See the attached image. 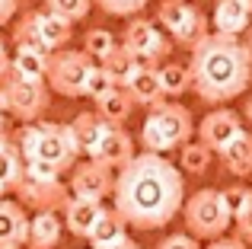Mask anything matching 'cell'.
Listing matches in <instances>:
<instances>
[{
  "label": "cell",
  "mask_w": 252,
  "mask_h": 249,
  "mask_svg": "<svg viewBox=\"0 0 252 249\" xmlns=\"http://www.w3.org/2000/svg\"><path fill=\"white\" fill-rule=\"evenodd\" d=\"M115 211L134 230H160L185 205V176L163 154H134L115 173Z\"/></svg>",
  "instance_id": "obj_1"
},
{
  "label": "cell",
  "mask_w": 252,
  "mask_h": 249,
  "mask_svg": "<svg viewBox=\"0 0 252 249\" xmlns=\"http://www.w3.org/2000/svg\"><path fill=\"white\" fill-rule=\"evenodd\" d=\"M191 90L208 106H223L249 90L252 61L246 45L236 35H217L211 32L201 45L191 48Z\"/></svg>",
  "instance_id": "obj_2"
},
{
  "label": "cell",
  "mask_w": 252,
  "mask_h": 249,
  "mask_svg": "<svg viewBox=\"0 0 252 249\" xmlns=\"http://www.w3.org/2000/svg\"><path fill=\"white\" fill-rule=\"evenodd\" d=\"M16 147L23 154L26 163H45V166L67 173L77 163V147L70 137L67 124H55V122H29L23 124L16 137Z\"/></svg>",
  "instance_id": "obj_3"
},
{
  "label": "cell",
  "mask_w": 252,
  "mask_h": 249,
  "mask_svg": "<svg viewBox=\"0 0 252 249\" xmlns=\"http://www.w3.org/2000/svg\"><path fill=\"white\" fill-rule=\"evenodd\" d=\"M191 134H195V119L179 102H160V106H154L141 124V144L150 154H166V150L185 147L191 141Z\"/></svg>",
  "instance_id": "obj_4"
},
{
  "label": "cell",
  "mask_w": 252,
  "mask_h": 249,
  "mask_svg": "<svg viewBox=\"0 0 252 249\" xmlns=\"http://www.w3.org/2000/svg\"><path fill=\"white\" fill-rule=\"evenodd\" d=\"M13 195H16V201L23 208H32L35 214L38 211H55L58 214L74 198V195H70V186L61 182V173L45 166V163H26L23 179L13 188Z\"/></svg>",
  "instance_id": "obj_5"
},
{
  "label": "cell",
  "mask_w": 252,
  "mask_h": 249,
  "mask_svg": "<svg viewBox=\"0 0 252 249\" xmlns=\"http://www.w3.org/2000/svg\"><path fill=\"white\" fill-rule=\"evenodd\" d=\"M74 35V23L51 10H32L13 26V45L16 48H42L48 55L61 51Z\"/></svg>",
  "instance_id": "obj_6"
},
{
  "label": "cell",
  "mask_w": 252,
  "mask_h": 249,
  "mask_svg": "<svg viewBox=\"0 0 252 249\" xmlns=\"http://www.w3.org/2000/svg\"><path fill=\"white\" fill-rule=\"evenodd\" d=\"M0 96H3V109L19 122H38L48 109V83L45 80H29V77H19L16 70L6 67V74L0 77Z\"/></svg>",
  "instance_id": "obj_7"
},
{
  "label": "cell",
  "mask_w": 252,
  "mask_h": 249,
  "mask_svg": "<svg viewBox=\"0 0 252 249\" xmlns=\"http://www.w3.org/2000/svg\"><path fill=\"white\" fill-rule=\"evenodd\" d=\"M182 214H185V227L195 240H220L223 230L233 224L217 188H198L195 195H189L182 205Z\"/></svg>",
  "instance_id": "obj_8"
},
{
  "label": "cell",
  "mask_w": 252,
  "mask_h": 249,
  "mask_svg": "<svg viewBox=\"0 0 252 249\" xmlns=\"http://www.w3.org/2000/svg\"><path fill=\"white\" fill-rule=\"evenodd\" d=\"M157 23L169 32L172 42L189 48V51L211 35L208 16H204L198 6H191L189 0H163L160 10H157Z\"/></svg>",
  "instance_id": "obj_9"
},
{
  "label": "cell",
  "mask_w": 252,
  "mask_h": 249,
  "mask_svg": "<svg viewBox=\"0 0 252 249\" xmlns=\"http://www.w3.org/2000/svg\"><path fill=\"white\" fill-rule=\"evenodd\" d=\"M93 70V58L86 55L83 48H61L51 55V64H48V90H55L58 96H67V99H77L83 96V83H86V74Z\"/></svg>",
  "instance_id": "obj_10"
},
{
  "label": "cell",
  "mask_w": 252,
  "mask_h": 249,
  "mask_svg": "<svg viewBox=\"0 0 252 249\" xmlns=\"http://www.w3.org/2000/svg\"><path fill=\"white\" fill-rule=\"evenodd\" d=\"M122 45L137 58L141 67H157V61L169 55V38L157 29V23L144 16H131V23L125 26V35H122Z\"/></svg>",
  "instance_id": "obj_11"
},
{
  "label": "cell",
  "mask_w": 252,
  "mask_h": 249,
  "mask_svg": "<svg viewBox=\"0 0 252 249\" xmlns=\"http://www.w3.org/2000/svg\"><path fill=\"white\" fill-rule=\"evenodd\" d=\"M112 192H115V169L102 166L99 160H86L80 166H74V173H70V195L74 198L102 201Z\"/></svg>",
  "instance_id": "obj_12"
},
{
  "label": "cell",
  "mask_w": 252,
  "mask_h": 249,
  "mask_svg": "<svg viewBox=\"0 0 252 249\" xmlns=\"http://www.w3.org/2000/svg\"><path fill=\"white\" fill-rule=\"evenodd\" d=\"M195 131H198V141L217 154V150H223L240 131H246V128H243V119L233 112V109L220 106V109H214V112L204 115V119L195 124Z\"/></svg>",
  "instance_id": "obj_13"
},
{
  "label": "cell",
  "mask_w": 252,
  "mask_h": 249,
  "mask_svg": "<svg viewBox=\"0 0 252 249\" xmlns=\"http://www.w3.org/2000/svg\"><path fill=\"white\" fill-rule=\"evenodd\" d=\"M90 160H99L109 169H122L125 163L134 160V141H131V134L122 124H109L102 131V137H99L96 150L90 154Z\"/></svg>",
  "instance_id": "obj_14"
},
{
  "label": "cell",
  "mask_w": 252,
  "mask_h": 249,
  "mask_svg": "<svg viewBox=\"0 0 252 249\" xmlns=\"http://www.w3.org/2000/svg\"><path fill=\"white\" fill-rule=\"evenodd\" d=\"M29 240V218L19 201L0 198V249H19Z\"/></svg>",
  "instance_id": "obj_15"
},
{
  "label": "cell",
  "mask_w": 252,
  "mask_h": 249,
  "mask_svg": "<svg viewBox=\"0 0 252 249\" xmlns=\"http://www.w3.org/2000/svg\"><path fill=\"white\" fill-rule=\"evenodd\" d=\"M211 23L217 35H240L252 23V3L249 0H217Z\"/></svg>",
  "instance_id": "obj_16"
},
{
  "label": "cell",
  "mask_w": 252,
  "mask_h": 249,
  "mask_svg": "<svg viewBox=\"0 0 252 249\" xmlns=\"http://www.w3.org/2000/svg\"><path fill=\"white\" fill-rule=\"evenodd\" d=\"M125 93L131 96L134 106H160L163 102V87H160V67H137L125 83Z\"/></svg>",
  "instance_id": "obj_17"
},
{
  "label": "cell",
  "mask_w": 252,
  "mask_h": 249,
  "mask_svg": "<svg viewBox=\"0 0 252 249\" xmlns=\"http://www.w3.org/2000/svg\"><path fill=\"white\" fill-rule=\"evenodd\" d=\"M99 214H102V201L93 198H70L64 208V227H67L74 237H90V230L96 227Z\"/></svg>",
  "instance_id": "obj_18"
},
{
  "label": "cell",
  "mask_w": 252,
  "mask_h": 249,
  "mask_svg": "<svg viewBox=\"0 0 252 249\" xmlns=\"http://www.w3.org/2000/svg\"><path fill=\"white\" fill-rule=\"evenodd\" d=\"M125 237H128V220H125L115 208H102L96 227L90 230V237H86V240H90L93 249H109V246L122 243Z\"/></svg>",
  "instance_id": "obj_19"
},
{
  "label": "cell",
  "mask_w": 252,
  "mask_h": 249,
  "mask_svg": "<svg viewBox=\"0 0 252 249\" xmlns=\"http://www.w3.org/2000/svg\"><path fill=\"white\" fill-rule=\"evenodd\" d=\"M105 128H109V122L99 119V112H80V115H77V119L67 124L70 137H74L77 154H86V156H90L93 150H96V144H99V137H102Z\"/></svg>",
  "instance_id": "obj_20"
},
{
  "label": "cell",
  "mask_w": 252,
  "mask_h": 249,
  "mask_svg": "<svg viewBox=\"0 0 252 249\" xmlns=\"http://www.w3.org/2000/svg\"><path fill=\"white\" fill-rule=\"evenodd\" d=\"M61 230H64V220L55 211H38L29 220V240H26V246L29 249H55L61 243Z\"/></svg>",
  "instance_id": "obj_21"
},
{
  "label": "cell",
  "mask_w": 252,
  "mask_h": 249,
  "mask_svg": "<svg viewBox=\"0 0 252 249\" xmlns=\"http://www.w3.org/2000/svg\"><path fill=\"white\" fill-rule=\"evenodd\" d=\"M217 154H220V163H223L227 173H233V176H249L252 173V134L249 131H240V134L223 150H217Z\"/></svg>",
  "instance_id": "obj_22"
},
{
  "label": "cell",
  "mask_w": 252,
  "mask_h": 249,
  "mask_svg": "<svg viewBox=\"0 0 252 249\" xmlns=\"http://www.w3.org/2000/svg\"><path fill=\"white\" fill-rule=\"evenodd\" d=\"M23 154H19L16 141H0V198H6V195L13 192V188L19 186V179H23Z\"/></svg>",
  "instance_id": "obj_23"
},
{
  "label": "cell",
  "mask_w": 252,
  "mask_h": 249,
  "mask_svg": "<svg viewBox=\"0 0 252 249\" xmlns=\"http://www.w3.org/2000/svg\"><path fill=\"white\" fill-rule=\"evenodd\" d=\"M48 64H51V55L42 48H16L10 55V70H16L19 77H29V80H45Z\"/></svg>",
  "instance_id": "obj_24"
},
{
  "label": "cell",
  "mask_w": 252,
  "mask_h": 249,
  "mask_svg": "<svg viewBox=\"0 0 252 249\" xmlns=\"http://www.w3.org/2000/svg\"><path fill=\"white\" fill-rule=\"evenodd\" d=\"M131 109H134V102H131V96L125 93V87H115L112 93H105L102 99L96 102L99 119L109 122V124H122V122H128Z\"/></svg>",
  "instance_id": "obj_25"
},
{
  "label": "cell",
  "mask_w": 252,
  "mask_h": 249,
  "mask_svg": "<svg viewBox=\"0 0 252 249\" xmlns=\"http://www.w3.org/2000/svg\"><path fill=\"white\" fill-rule=\"evenodd\" d=\"M99 67H102L105 74H109L112 80L118 83V87H125V83H128V77L134 74V70L141 67V64H137V58L131 55V51L125 48V45H115V48H112L109 55H105L102 61H99Z\"/></svg>",
  "instance_id": "obj_26"
},
{
  "label": "cell",
  "mask_w": 252,
  "mask_h": 249,
  "mask_svg": "<svg viewBox=\"0 0 252 249\" xmlns=\"http://www.w3.org/2000/svg\"><path fill=\"white\" fill-rule=\"evenodd\" d=\"M211 156H214L211 147H204L201 141H189L185 147H179V169L189 176H201V173H208Z\"/></svg>",
  "instance_id": "obj_27"
},
{
  "label": "cell",
  "mask_w": 252,
  "mask_h": 249,
  "mask_svg": "<svg viewBox=\"0 0 252 249\" xmlns=\"http://www.w3.org/2000/svg\"><path fill=\"white\" fill-rule=\"evenodd\" d=\"M160 87H163V96H169V99L189 93L191 90V70L185 64H163L160 67Z\"/></svg>",
  "instance_id": "obj_28"
},
{
  "label": "cell",
  "mask_w": 252,
  "mask_h": 249,
  "mask_svg": "<svg viewBox=\"0 0 252 249\" xmlns=\"http://www.w3.org/2000/svg\"><path fill=\"white\" fill-rule=\"evenodd\" d=\"M115 45H118V42H115V35H112L109 29H90V32L83 35V51L93 58V61H102V58L109 55Z\"/></svg>",
  "instance_id": "obj_29"
},
{
  "label": "cell",
  "mask_w": 252,
  "mask_h": 249,
  "mask_svg": "<svg viewBox=\"0 0 252 249\" xmlns=\"http://www.w3.org/2000/svg\"><path fill=\"white\" fill-rule=\"evenodd\" d=\"M115 87H118V83L112 80L99 64H93V70L86 74V83H83V96H86V99H93V102H99L105 93H112Z\"/></svg>",
  "instance_id": "obj_30"
},
{
  "label": "cell",
  "mask_w": 252,
  "mask_h": 249,
  "mask_svg": "<svg viewBox=\"0 0 252 249\" xmlns=\"http://www.w3.org/2000/svg\"><path fill=\"white\" fill-rule=\"evenodd\" d=\"M45 10L58 13V16L70 19V23H80L93 10V0H45Z\"/></svg>",
  "instance_id": "obj_31"
},
{
  "label": "cell",
  "mask_w": 252,
  "mask_h": 249,
  "mask_svg": "<svg viewBox=\"0 0 252 249\" xmlns=\"http://www.w3.org/2000/svg\"><path fill=\"white\" fill-rule=\"evenodd\" d=\"M93 3L109 16H137L147 6V0H93Z\"/></svg>",
  "instance_id": "obj_32"
},
{
  "label": "cell",
  "mask_w": 252,
  "mask_h": 249,
  "mask_svg": "<svg viewBox=\"0 0 252 249\" xmlns=\"http://www.w3.org/2000/svg\"><path fill=\"white\" fill-rule=\"evenodd\" d=\"M249 195H252V188H246V186H230V188H223V192H220V198H223V205H227V211H230V218H233V220H236V214L246 208Z\"/></svg>",
  "instance_id": "obj_33"
},
{
  "label": "cell",
  "mask_w": 252,
  "mask_h": 249,
  "mask_svg": "<svg viewBox=\"0 0 252 249\" xmlns=\"http://www.w3.org/2000/svg\"><path fill=\"white\" fill-rule=\"evenodd\" d=\"M236 233H240L243 243H252V195H249L246 208L236 214Z\"/></svg>",
  "instance_id": "obj_34"
},
{
  "label": "cell",
  "mask_w": 252,
  "mask_h": 249,
  "mask_svg": "<svg viewBox=\"0 0 252 249\" xmlns=\"http://www.w3.org/2000/svg\"><path fill=\"white\" fill-rule=\"evenodd\" d=\"M157 249H201V246H198V240L191 237V233H172V237L160 240Z\"/></svg>",
  "instance_id": "obj_35"
},
{
  "label": "cell",
  "mask_w": 252,
  "mask_h": 249,
  "mask_svg": "<svg viewBox=\"0 0 252 249\" xmlns=\"http://www.w3.org/2000/svg\"><path fill=\"white\" fill-rule=\"evenodd\" d=\"M16 6H19V0H0V26H6L16 16Z\"/></svg>",
  "instance_id": "obj_36"
},
{
  "label": "cell",
  "mask_w": 252,
  "mask_h": 249,
  "mask_svg": "<svg viewBox=\"0 0 252 249\" xmlns=\"http://www.w3.org/2000/svg\"><path fill=\"white\" fill-rule=\"evenodd\" d=\"M208 249H249L243 240H227V237H220V240H211Z\"/></svg>",
  "instance_id": "obj_37"
},
{
  "label": "cell",
  "mask_w": 252,
  "mask_h": 249,
  "mask_svg": "<svg viewBox=\"0 0 252 249\" xmlns=\"http://www.w3.org/2000/svg\"><path fill=\"white\" fill-rule=\"evenodd\" d=\"M6 67H10V51H6V42L0 38V77L6 74Z\"/></svg>",
  "instance_id": "obj_38"
},
{
  "label": "cell",
  "mask_w": 252,
  "mask_h": 249,
  "mask_svg": "<svg viewBox=\"0 0 252 249\" xmlns=\"http://www.w3.org/2000/svg\"><path fill=\"white\" fill-rule=\"evenodd\" d=\"M109 249H141V246H137V243H134L131 237H125L122 243H115V246H109Z\"/></svg>",
  "instance_id": "obj_39"
},
{
  "label": "cell",
  "mask_w": 252,
  "mask_h": 249,
  "mask_svg": "<svg viewBox=\"0 0 252 249\" xmlns=\"http://www.w3.org/2000/svg\"><path fill=\"white\" fill-rule=\"evenodd\" d=\"M10 137V131H6V115H0V141H6Z\"/></svg>",
  "instance_id": "obj_40"
},
{
  "label": "cell",
  "mask_w": 252,
  "mask_h": 249,
  "mask_svg": "<svg viewBox=\"0 0 252 249\" xmlns=\"http://www.w3.org/2000/svg\"><path fill=\"white\" fill-rule=\"evenodd\" d=\"M243 115H246V119H249V124H252V96L246 99V106H243Z\"/></svg>",
  "instance_id": "obj_41"
},
{
  "label": "cell",
  "mask_w": 252,
  "mask_h": 249,
  "mask_svg": "<svg viewBox=\"0 0 252 249\" xmlns=\"http://www.w3.org/2000/svg\"><path fill=\"white\" fill-rule=\"evenodd\" d=\"M243 45H246V51H249V61H252V29H249V38H246Z\"/></svg>",
  "instance_id": "obj_42"
},
{
  "label": "cell",
  "mask_w": 252,
  "mask_h": 249,
  "mask_svg": "<svg viewBox=\"0 0 252 249\" xmlns=\"http://www.w3.org/2000/svg\"><path fill=\"white\" fill-rule=\"evenodd\" d=\"M0 115H6V109H3V96H0Z\"/></svg>",
  "instance_id": "obj_43"
},
{
  "label": "cell",
  "mask_w": 252,
  "mask_h": 249,
  "mask_svg": "<svg viewBox=\"0 0 252 249\" xmlns=\"http://www.w3.org/2000/svg\"><path fill=\"white\" fill-rule=\"evenodd\" d=\"M249 3H252V0H249Z\"/></svg>",
  "instance_id": "obj_44"
}]
</instances>
